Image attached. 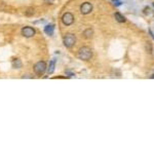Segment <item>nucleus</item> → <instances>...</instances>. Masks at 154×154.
Listing matches in <instances>:
<instances>
[{
  "label": "nucleus",
  "mask_w": 154,
  "mask_h": 154,
  "mask_svg": "<svg viewBox=\"0 0 154 154\" xmlns=\"http://www.w3.org/2000/svg\"><path fill=\"white\" fill-rule=\"evenodd\" d=\"M46 70V64L45 62L43 61H39L38 63H36L35 66H34V72L35 74H37L38 76H42L44 74V72Z\"/></svg>",
  "instance_id": "3"
},
{
  "label": "nucleus",
  "mask_w": 154,
  "mask_h": 154,
  "mask_svg": "<svg viewBox=\"0 0 154 154\" xmlns=\"http://www.w3.org/2000/svg\"><path fill=\"white\" fill-rule=\"evenodd\" d=\"M54 25H52V24L45 26V28H44V32L47 35H52L54 34Z\"/></svg>",
  "instance_id": "7"
},
{
  "label": "nucleus",
  "mask_w": 154,
  "mask_h": 154,
  "mask_svg": "<svg viewBox=\"0 0 154 154\" xmlns=\"http://www.w3.org/2000/svg\"><path fill=\"white\" fill-rule=\"evenodd\" d=\"M11 65H13V68H15V69H20V68H22V66H23L22 61L19 60V59L13 60V63H11Z\"/></svg>",
  "instance_id": "8"
},
{
  "label": "nucleus",
  "mask_w": 154,
  "mask_h": 154,
  "mask_svg": "<svg viewBox=\"0 0 154 154\" xmlns=\"http://www.w3.org/2000/svg\"><path fill=\"white\" fill-rule=\"evenodd\" d=\"M54 1V0H44V2H46V3H52Z\"/></svg>",
  "instance_id": "13"
},
{
  "label": "nucleus",
  "mask_w": 154,
  "mask_h": 154,
  "mask_svg": "<svg viewBox=\"0 0 154 154\" xmlns=\"http://www.w3.org/2000/svg\"><path fill=\"white\" fill-rule=\"evenodd\" d=\"M92 10V5L90 2L82 3L81 6H80V13L82 15H88V13H90Z\"/></svg>",
  "instance_id": "5"
},
{
  "label": "nucleus",
  "mask_w": 154,
  "mask_h": 154,
  "mask_svg": "<svg viewBox=\"0 0 154 154\" xmlns=\"http://www.w3.org/2000/svg\"><path fill=\"white\" fill-rule=\"evenodd\" d=\"M92 56V51L88 46H82L81 48L78 50L77 56L79 60H83V61H87L90 60Z\"/></svg>",
  "instance_id": "1"
},
{
  "label": "nucleus",
  "mask_w": 154,
  "mask_h": 154,
  "mask_svg": "<svg viewBox=\"0 0 154 154\" xmlns=\"http://www.w3.org/2000/svg\"><path fill=\"white\" fill-rule=\"evenodd\" d=\"M92 34H94V32H92V30L90 28L86 29V30L83 32V35H84L85 38H90V37L92 36Z\"/></svg>",
  "instance_id": "11"
},
{
  "label": "nucleus",
  "mask_w": 154,
  "mask_h": 154,
  "mask_svg": "<svg viewBox=\"0 0 154 154\" xmlns=\"http://www.w3.org/2000/svg\"><path fill=\"white\" fill-rule=\"evenodd\" d=\"M54 66H56V60H51L50 64H49V68L47 69V73H48V74H52V73H54Z\"/></svg>",
  "instance_id": "10"
},
{
  "label": "nucleus",
  "mask_w": 154,
  "mask_h": 154,
  "mask_svg": "<svg viewBox=\"0 0 154 154\" xmlns=\"http://www.w3.org/2000/svg\"><path fill=\"white\" fill-rule=\"evenodd\" d=\"M76 43V37L74 34H67L64 37V45L66 46L67 48H71L74 46V44Z\"/></svg>",
  "instance_id": "2"
},
{
  "label": "nucleus",
  "mask_w": 154,
  "mask_h": 154,
  "mask_svg": "<svg viewBox=\"0 0 154 154\" xmlns=\"http://www.w3.org/2000/svg\"><path fill=\"white\" fill-rule=\"evenodd\" d=\"M26 15H32L34 13V9L33 8H29L28 10H26Z\"/></svg>",
  "instance_id": "12"
},
{
  "label": "nucleus",
  "mask_w": 154,
  "mask_h": 154,
  "mask_svg": "<svg viewBox=\"0 0 154 154\" xmlns=\"http://www.w3.org/2000/svg\"><path fill=\"white\" fill-rule=\"evenodd\" d=\"M22 35L26 38H30V37L35 35V30L32 27H24L22 29Z\"/></svg>",
  "instance_id": "6"
},
{
  "label": "nucleus",
  "mask_w": 154,
  "mask_h": 154,
  "mask_svg": "<svg viewBox=\"0 0 154 154\" xmlns=\"http://www.w3.org/2000/svg\"><path fill=\"white\" fill-rule=\"evenodd\" d=\"M151 78H154V74H153V75H152V76H151Z\"/></svg>",
  "instance_id": "15"
},
{
  "label": "nucleus",
  "mask_w": 154,
  "mask_h": 154,
  "mask_svg": "<svg viewBox=\"0 0 154 154\" xmlns=\"http://www.w3.org/2000/svg\"><path fill=\"white\" fill-rule=\"evenodd\" d=\"M153 6H154V3H153Z\"/></svg>",
  "instance_id": "16"
},
{
  "label": "nucleus",
  "mask_w": 154,
  "mask_h": 154,
  "mask_svg": "<svg viewBox=\"0 0 154 154\" xmlns=\"http://www.w3.org/2000/svg\"><path fill=\"white\" fill-rule=\"evenodd\" d=\"M149 33H150V35H151V36H152V38H153V39H154V34H153V33H152V31H151V29H149Z\"/></svg>",
  "instance_id": "14"
},
{
  "label": "nucleus",
  "mask_w": 154,
  "mask_h": 154,
  "mask_svg": "<svg viewBox=\"0 0 154 154\" xmlns=\"http://www.w3.org/2000/svg\"><path fill=\"white\" fill-rule=\"evenodd\" d=\"M114 17H115L116 21H117V22H119V23H124V22L126 21L125 18H124V17H123V15H121L120 13H115Z\"/></svg>",
  "instance_id": "9"
},
{
  "label": "nucleus",
  "mask_w": 154,
  "mask_h": 154,
  "mask_svg": "<svg viewBox=\"0 0 154 154\" xmlns=\"http://www.w3.org/2000/svg\"><path fill=\"white\" fill-rule=\"evenodd\" d=\"M62 22L65 26H71L74 22V15L71 13H66L62 17Z\"/></svg>",
  "instance_id": "4"
}]
</instances>
